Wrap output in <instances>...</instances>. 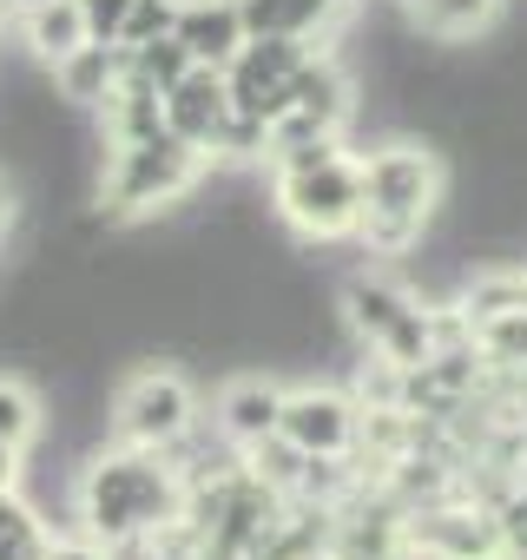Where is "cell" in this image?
Instances as JSON below:
<instances>
[{
  "label": "cell",
  "instance_id": "1",
  "mask_svg": "<svg viewBox=\"0 0 527 560\" xmlns=\"http://www.w3.org/2000/svg\"><path fill=\"white\" fill-rule=\"evenodd\" d=\"M185 494H191V481L172 468V448L113 442V448L86 455V468H80V527L106 553L145 547L185 521Z\"/></svg>",
  "mask_w": 527,
  "mask_h": 560
},
{
  "label": "cell",
  "instance_id": "2",
  "mask_svg": "<svg viewBox=\"0 0 527 560\" xmlns=\"http://www.w3.org/2000/svg\"><path fill=\"white\" fill-rule=\"evenodd\" d=\"M271 211L304 244H343L363 224V159L343 139H297L271 145Z\"/></svg>",
  "mask_w": 527,
  "mask_h": 560
},
{
  "label": "cell",
  "instance_id": "3",
  "mask_svg": "<svg viewBox=\"0 0 527 560\" xmlns=\"http://www.w3.org/2000/svg\"><path fill=\"white\" fill-rule=\"evenodd\" d=\"M448 172L422 139H389L376 152H363V224L356 244L370 257H409L422 250L435 211H442Z\"/></svg>",
  "mask_w": 527,
  "mask_h": 560
},
{
  "label": "cell",
  "instance_id": "4",
  "mask_svg": "<svg viewBox=\"0 0 527 560\" xmlns=\"http://www.w3.org/2000/svg\"><path fill=\"white\" fill-rule=\"evenodd\" d=\"M204 165L211 159L198 145H185L178 132H152L139 145H113V165L99 178V211L106 218H152V211L191 198Z\"/></svg>",
  "mask_w": 527,
  "mask_h": 560
},
{
  "label": "cell",
  "instance_id": "5",
  "mask_svg": "<svg viewBox=\"0 0 527 560\" xmlns=\"http://www.w3.org/2000/svg\"><path fill=\"white\" fill-rule=\"evenodd\" d=\"M343 317L363 337V350L396 363V370H415V363L435 357V311L415 291L389 284V277H356L343 291Z\"/></svg>",
  "mask_w": 527,
  "mask_h": 560
},
{
  "label": "cell",
  "instance_id": "6",
  "mask_svg": "<svg viewBox=\"0 0 527 560\" xmlns=\"http://www.w3.org/2000/svg\"><path fill=\"white\" fill-rule=\"evenodd\" d=\"M402 553H415V560H501L494 501L448 488L435 501L402 508Z\"/></svg>",
  "mask_w": 527,
  "mask_h": 560
},
{
  "label": "cell",
  "instance_id": "7",
  "mask_svg": "<svg viewBox=\"0 0 527 560\" xmlns=\"http://www.w3.org/2000/svg\"><path fill=\"white\" fill-rule=\"evenodd\" d=\"M198 422V396L178 370H139L113 396V442L132 448H178Z\"/></svg>",
  "mask_w": 527,
  "mask_h": 560
},
{
  "label": "cell",
  "instance_id": "8",
  "mask_svg": "<svg viewBox=\"0 0 527 560\" xmlns=\"http://www.w3.org/2000/svg\"><path fill=\"white\" fill-rule=\"evenodd\" d=\"M317 47H324V40H244V47L231 54V67H224L231 106L271 132V119H278L284 100H291V80L304 73V60H311Z\"/></svg>",
  "mask_w": 527,
  "mask_h": 560
},
{
  "label": "cell",
  "instance_id": "9",
  "mask_svg": "<svg viewBox=\"0 0 527 560\" xmlns=\"http://www.w3.org/2000/svg\"><path fill=\"white\" fill-rule=\"evenodd\" d=\"M278 435L311 462H356L363 448V402L350 389H284Z\"/></svg>",
  "mask_w": 527,
  "mask_h": 560
},
{
  "label": "cell",
  "instance_id": "10",
  "mask_svg": "<svg viewBox=\"0 0 527 560\" xmlns=\"http://www.w3.org/2000/svg\"><path fill=\"white\" fill-rule=\"evenodd\" d=\"M231 86H224V67H191L178 86H165V132H178L185 145H198L204 159L218 152L224 126H231Z\"/></svg>",
  "mask_w": 527,
  "mask_h": 560
},
{
  "label": "cell",
  "instance_id": "11",
  "mask_svg": "<svg viewBox=\"0 0 527 560\" xmlns=\"http://www.w3.org/2000/svg\"><path fill=\"white\" fill-rule=\"evenodd\" d=\"M278 422H284V389L264 383V376H244V383H231V389L218 396V435H224L237 455H250L257 442H271Z\"/></svg>",
  "mask_w": 527,
  "mask_h": 560
},
{
  "label": "cell",
  "instance_id": "12",
  "mask_svg": "<svg viewBox=\"0 0 527 560\" xmlns=\"http://www.w3.org/2000/svg\"><path fill=\"white\" fill-rule=\"evenodd\" d=\"M172 34H178V47H185L198 67H231V54L250 40L237 0H178Z\"/></svg>",
  "mask_w": 527,
  "mask_h": 560
},
{
  "label": "cell",
  "instance_id": "13",
  "mask_svg": "<svg viewBox=\"0 0 527 560\" xmlns=\"http://www.w3.org/2000/svg\"><path fill=\"white\" fill-rule=\"evenodd\" d=\"M250 40H324L337 27V0H237Z\"/></svg>",
  "mask_w": 527,
  "mask_h": 560
},
{
  "label": "cell",
  "instance_id": "14",
  "mask_svg": "<svg viewBox=\"0 0 527 560\" xmlns=\"http://www.w3.org/2000/svg\"><path fill=\"white\" fill-rule=\"evenodd\" d=\"M99 132L113 145H139V139L165 132V93L152 80H139V73H119L113 93L99 100Z\"/></svg>",
  "mask_w": 527,
  "mask_h": 560
},
{
  "label": "cell",
  "instance_id": "15",
  "mask_svg": "<svg viewBox=\"0 0 527 560\" xmlns=\"http://www.w3.org/2000/svg\"><path fill=\"white\" fill-rule=\"evenodd\" d=\"M21 40H27L34 60L60 67L73 47L93 40V27H86V8H80V0H34V8H21Z\"/></svg>",
  "mask_w": 527,
  "mask_h": 560
},
{
  "label": "cell",
  "instance_id": "16",
  "mask_svg": "<svg viewBox=\"0 0 527 560\" xmlns=\"http://www.w3.org/2000/svg\"><path fill=\"white\" fill-rule=\"evenodd\" d=\"M119 73H126V47H113V40H86V47H73V54L54 67V86H60V100L99 113V100L113 93Z\"/></svg>",
  "mask_w": 527,
  "mask_h": 560
},
{
  "label": "cell",
  "instance_id": "17",
  "mask_svg": "<svg viewBox=\"0 0 527 560\" xmlns=\"http://www.w3.org/2000/svg\"><path fill=\"white\" fill-rule=\"evenodd\" d=\"M501 14V0H402V21H409V34H422V40H442V47H455V40H475L488 21Z\"/></svg>",
  "mask_w": 527,
  "mask_h": 560
},
{
  "label": "cell",
  "instance_id": "18",
  "mask_svg": "<svg viewBox=\"0 0 527 560\" xmlns=\"http://www.w3.org/2000/svg\"><path fill=\"white\" fill-rule=\"evenodd\" d=\"M475 357H481L494 376H520V370H527V311L481 317V324H475Z\"/></svg>",
  "mask_w": 527,
  "mask_h": 560
},
{
  "label": "cell",
  "instance_id": "19",
  "mask_svg": "<svg viewBox=\"0 0 527 560\" xmlns=\"http://www.w3.org/2000/svg\"><path fill=\"white\" fill-rule=\"evenodd\" d=\"M47 547H54V534H47L40 508H27L21 488L0 494V560H47Z\"/></svg>",
  "mask_w": 527,
  "mask_h": 560
},
{
  "label": "cell",
  "instance_id": "20",
  "mask_svg": "<svg viewBox=\"0 0 527 560\" xmlns=\"http://www.w3.org/2000/svg\"><path fill=\"white\" fill-rule=\"evenodd\" d=\"M40 429H47V416H40V396H34L27 383H14V376H0V442L27 455V448L40 442Z\"/></svg>",
  "mask_w": 527,
  "mask_h": 560
},
{
  "label": "cell",
  "instance_id": "21",
  "mask_svg": "<svg viewBox=\"0 0 527 560\" xmlns=\"http://www.w3.org/2000/svg\"><path fill=\"white\" fill-rule=\"evenodd\" d=\"M198 60L178 47V34H159V40H145V47H126V73H139V80H152L159 93L165 86H178L185 73H191Z\"/></svg>",
  "mask_w": 527,
  "mask_h": 560
},
{
  "label": "cell",
  "instance_id": "22",
  "mask_svg": "<svg viewBox=\"0 0 527 560\" xmlns=\"http://www.w3.org/2000/svg\"><path fill=\"white\" fill-rule=\"evenodd\" d=\"M172 21H178V0H132L126 21H119V40H113V47H145V40L172 34Z\"/></svg>",
  "mask_w": 527,
  "mask_h": 560
},
{
  "label": "cell",
  "instance_id": "23",
  "mask_svg": "<svg viewBox=\"0 0 527 560\" xmlns=\"http://www.w3.org/2000/svg\"><path fill=\"white\" fill-rule=\"evenodd\" d=\"M86 8V27H93V40H119V21H126V8L132 0H80Z\"/></svg>",
  "mask_w": 527,
  "mask_h": 560
},
{
  "label": "cell",
  "instance_id": "24",
  "mask_svg": "<svg viewBox=\"0 0 527 560\" xmlns=\"http://www.w3.org/2000/svg\"><path fill=\"white\" fill-rule=\"evenodd\" d=\"M47 560H106V547L80 534V540H54V547H47Z\"/></svg>",
  "mask_w": 527,
  "mask_h": 560
},
{
  "label": "cell",
  "instance_id": "25",
  "mask_svg": "<svg viewBox=\"0 0 527 560\" xmlns=\"http://www.w3.org/2000/svg\"><path fill=\"white\" fill-rule=\"evenodd\" d=\"M21 475H27V468H21V448L0 442V494H14V488H21Z\"/></svg>",
  "mask_w": 527,
  "mask_h": 560
},
{
  "label": "cell",
  "instance_id": "26",
  "mask_svg": "<svg viewBox=\"0 0 527 560\" xmlns=\"http://www.w3.org/2000/svg\"><path fill=\"white\" fill-rule=\"evenodd\" d=\"M8 218H14V198H8V185H0V231H8Z\"/></svg>",
  "mask_w": 527,
  "mask_h": 560
},
{
  "label": "cell",
  "instance_id": "27",
  "mask_svg": "<svg viewBox=\"0 0 527 560\" xmlns=\"http://www.w3.org/2000/svg\"><path fill=\"white\" fill-rule=\"evenodd\" d=\"M507 560H527V547H514V553H507Z\"/></svg>",
  "mask_w": 527,
  "mask_h": 560
},
{
  "label": "cell",
  "instance_id": "28",
  "mask_svg": "<svg viewBox=\"0 0 527 560\" xmlns=\"http://www.w3.org/2000/svg\"><path fill=\"white\" fill-rule=\"evenodd\" d=\"M337 8H356V0H337Z\"/></svg>",
  "mask_w": 527,
  "mask_h": 560
}]
</instances>
